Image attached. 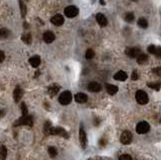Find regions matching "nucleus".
Returning a JSON list of instances; mask_svg holds the SVG:
<instances>
[{"mask_svg":"<svg viewBox=\"0 0 161 160\" xmlns=\"http://www.w3.org/2000/svg\"><path fill=\"white\" fill-rule=\"evenodd\" d=\"M135 98H136V101L138 102V104H140V105H145L149 102L148 95L144 91H141V90H139V91L136 92Z\"/></svg>","mask_w":161,"mask_h":160,"instance_id":"nucleus-1","label":"nucleus"},{"mask_svg":"<svg viewBox=\"0 0 161 160\" xmlns=\"http://www.w3.org/2000/svg\"><path fill=\"white\" fill-rule=\"evenodd\" d=\"M14 126H21V125H27V126L31 127L33 125V121H32V118L31 116H21L20 119H18L16 122L13 124Z\"/></svg>","mask_w":161,"mask_h":160,"instance_id":"nucleus-2","label":"nucleus"},{"mask_svg":"<svg viewBox=\"0 0 161 160\" xmlns=\"http://www.w3.org/2000/svg\"><path fill=\"white\" fill-rule=\"evenodd\" d=\"M71 99H73V96H71V93L69 91H65L60 94V98H58V102L62 105H67L71 102Z\"/></svg>","mask_w":161,"mask_h":160,"instance_id":"nucleus-3","label":"nucleus"},{"mask_svg":"<svg viewBox=\"0 0 161 160\" xmlns=\"http://www.w3.org/2000/svg\"><path fill=\"white\" fill-rule=\"evenodd\" d=\"M132 139H133V135L130 131H124L123 133L121 134L120 137V141L122 144L124 145H128L132 142Z\"/></svg>","mask_w":161,"mask_h":160,"instance_id":"nucleus-4","label":"nucleus"},{"mask_svg":"<svg viewBox=\"0 0 161 160\" xmlns=\"http://www.w3.org/2000/svg\"><path fill=\"white\" fill-rule=\"evenodd\" d=\"M149 129H150L149 124L145 121H142V122H140V123L137 124L136 132L138 133V134H145V133H147L148 131H149Z\"/></svg>","mask_w":161,"mask_h":160,"instance_id":"nucleus-5","label":"nucleus"},{"mask_svg":"<svg viewBox=\"0 0 161 160\" xmlns=\"http://www.w3.org/2000/svg\"><path fill=\"white\" fill-rule=\"evenodd\" d=\"M65 14H66V16L69 17V18H74V17H76L79 14V9L74 5L67 6L66 9H65Z\"/></svg>","mask_w":161,"mask_h":160,"instance_id":"nucleus-6","label":"nucleus"},{"mask_svg":"<svg viewBox=\"0 0 161 160\" xmlns=\"http://www.w3.org/2000/svg\"><path fill=\"white\" fill-rule=\"evenodd\" d=\"M79 137H80V145H82V148L85 149L87 147V141H88V139H87V134H86V132H85L83 125H80V127Z\"/></svg>","mask_w":161,"mask_h":160,"instance_id":"nucleus-7","label":"nucleus"},{"mask_svg":"<svg viewBox=\"0 0 161 160\" xmlns=\"http://www.w3.org/2000/svg\"><path fill=\"white\" fill-rule=\"evenodd\" d=\"M49 134L51 135H60V136H64L65 138H69V135H67V131L65 130V129L60 128V127H54V128H51Z\"/></svg>","mask_w":161,"mask_h":160,"instance_id":"nucleus-8","label":"nucleus"},{"mask_svg":"<svg viewBox=\"0 0 161 160\" xmlns=\"http://www.w3.org/2000/svg\"><path fill=\"white\" fill-rule=\"evenodd\" d=\"M126 54L130 58H137L141 54V50L138 47H127L125 50Z\"/></svg>","mask_w":161,"mask_h":160,"instance_id":"nucleus-9","label":"nucleus"},{"mask_svg":"<svg viewBox=\"0 0 161 160\" xmlns=\"http://www.w3.org/2000/svg\"><path fill=\"white\" fill-rule=\"evenodd\" d=\"M51 22L53 23V24L56 25V26H60V25L64 24V22H65V18H64V17H62V15H60V14H56V15H54V16L51 17Z\"/></svg>","mask_w":161,"mask_h":160,"instance_id":"nucleus-10","label":"nucleus"},{"mask_svg":"<svg viewBox=\"0 0 161 160\" xmlns=\"http://www.w3.org/2000/svg\"><path fill=\"white\" fill-rule=\"evenodd\" d=\"M96 19H97V22L99 23L102 27L107 26L108 20H107V18H106V16L104 14H102V13H98V14L96 15Z\"/></svg>","mask_w":161,"mask_h":160,"instance_id":"nucleus-11","label":"nucleus"},{"mask_svg":"<svg viewBox=\"0 0 161 160\" xmlns=\"http://www.w3.org/2000/svg\"><path fill=\"white\" fill-rule=\"evenodd\" d=\"M88 90L93 93H98L102 90V86L97 82H92L88 85Z\"/></svg>","mask_w":161,"mask_h":160,"instance_id":"nucleus-12","label":"nucleus"},{"mask_svg":"<svg viewBox=\"0 0 161 160\" xmlns=\"http://www.w3.org/2000/svg\"><path fill=\"white\" fill-rule=\"evenodd\" d=\"M56 39V35L51 31H45L43 33V40L46 43H51Z\"/></svg>","mask_w":161,"mask_h":160,"instance_id":"nucleus-13","label":"nucleus"},{"mask_svg":"<svg viewBox=\"0 0 161 160\" xmlns=\"http://www.w3.org/2000/svg\"><path fill=\"white\" fill-rule=\"evenodd\" d=\"M75 100L77 103H80V104H84L88 101V96L84 93H78L77 95L75 96Z\"/></svg>","mask_w":161,"mask_h":160,"instance_id":"nucleus-14","label":"nucleus"},{"mask_svg":"<svg viewBox=\"0 0 161 160\" xmlns=\"http://www.w3.org/2000/svg\"><path fill=\"white\" fill-rule=\"evenodd\" d=\"M22 95H23V92H22V90H21L20 88H16V89L14 90V92H13V99H14L15 103H18L19 101L21 100Z\"/></svg>","mask_w":161,"mask_h":160,"instance_id":"nucleus-15","label":"nucleus"},{"mask_svg":"<svg viewBox=\"0 0 161 160\" xmlns=\"http://www.w3.org/2000/svg\"><path fill=\"white\" fill-rule=\"evenodd\" d=\"M127 78H128V74H126L125 72H123V71L118 72V73H117V74L114 76V79H115V80L121 81V82H123V81H126V80H127Z\"/></svg>","mask_w":161,"mask_h":160,"instance_id":"nucleus-16","label":"nucleus"},{"mask_svg":"<svg viewBox=\"0 0 161 160\" xmlns=\"http://www.w3.org/2000/svg\"><path fill=\"white\" fill-rule=\"evenodd\" d=\"M29 63L33 67H37L40 65V58L38 56H33L29 58Z\"/></svg>","mask_w":161,"mask_h":160,"instance_id":"nucleus-17","label":"nucleus"},{"mask_svg":"<svg viewBox=\"0 0 161 160\" xmlns=\"http://www.w3.org/2000/svg\"><path fill=\"white\" fill-rule=\"evenodd\" d=\"M106 90H107V92L110 95H115V94H117V92H118V87L117 86H114V85H106Z\"/></svg>","mask_w":161,"mask_h":160,"instance_id":"nucleus-18","label":"nucleus"},{"mask_svg":"<svg viewBox=\"0 0 161 160\" xmlns=\"http://www.w3.org/2000/svg\"><path fill=\"white\" fill-rule=\"evenodd\" d=\"M148 62V56L145 54H140L137 56V63H140V65H144Z\"/></svg>","mask_w":161,"mask_h":160,"instance_id":"nucleus-19","label":"nucleus"},{"mask_svg":"<svg viewBox=\"0 0 161 160\" xmlns=\"http://www.w3.org/2000/svg\"><path fill=\"white\" fill-rule=\"evenodd\" d=\"M58 91H60V87L56 86V85H53V86H51L49 88V94L51 96V97L56 96V94L58 93Z\"/></svg>","mask_w":161,"mask_h":160,"instance_id":"nucleus-20","label":"nucleus"},{"mask_svg":"<svg viewBox=\"0 0 161 160\" xmlns=\"http://www.w3.org/2000/svg\"><path fill=\"white\" fill-rule=\"evenodd\" d=\"M19 7H20L21 17H22V18H24V17H25V15H26L27 10H26V6H25V4L23 3V2L21 1V0H19Z\"/></svg>","mask_w":161,"mask_h":160,"instance_id":"nucleus-21","label":"nucleus"},{"mask_svg":"<svg viewBox=\"0 0 161 160\" xmlns=\"http://www.w3.org/2000/svg\"><path fill=\"white\" fill-rule=\"evenodd\" d=\"M7 157V149L5 146H1L0 147V160H5Z\"/></svg>","mask_w":161,"mask_h":160,"instance_id":"nucleus-22","label":"nucleus"},{"mask_svg":"<svg viewBox=\"0 0 161 160\" xmlns=\"http://www.w3.org/2000/svg\"><path fill=\"white\" fill-rule=\"evenodd\" d=\"M10 35V31L7 29V28H1L0 29V36L2 38H7Z\"/></svg>","mask_w":161,"mask_h":160,"instance_id":"nucleus-23","label":"nucleus"},{"mask_svg":"<svg viewBox=\"0 0 161 160\" xmlns=\"http://www.w3.org/2000/svg\"><path fill=\"white\" fill-rule=\"evenodd\" d=\"M148 87L154 89L156 91H159L161 88V83L160 82H156V83H148Z\"/></svg>","mask_w":161,"mask_h":160,"instance_id":"nucleus-24","label":"nucleus"},{"mask_svg":"<svg viewBox=\"0 0 161 160\" xmlns=\"http://www.w3.org/2000/svg\"><path fill=\"white\" fill-rule=\"evenodd\" d=\"M21 39H22V40L24 41V42L26 43V45H29V43H31V40H32L31 34H29V33L23 34L22 37H21Z\"/></svg>","mask_w":161,"mask_h":160,"instance_id":"nucleus-25","label":"nucleus"},{"mask_svg":"<svg viewBox=\"0 0 161 160\" xmlns=\"http://www.w3.org/2000/svg\"><path fill=\"white\" fill-rule=\"evenodd\" d=\"M138 25L140 26V27H142V28H147L148 27V22L144 17H141V18H139V20H138Z\"/></svg>","mask_w":161,"mask_h":160,"instance_id":"nucleus-26","label":"nucleus"},{"mask_svg":"<svg viewBox=\"0 0 161 160\" xmlns=\"http://www.w3.org/2000/svg\"><path fill=\"white\" fill-rule=\"evenodd\" d=\"M51 128H53V127H51V123L49 121H46L44 123V127H43V132H44L45 134H49Z\"/></svg>","mask_w":161,"mask_h":160,"instance_id":"nucleus-27","label":"nucleus"},{"mask_svg":"<svg viewBox=\"0 0 161 160\" xmlns=\"http://www.w3.org/2000/svg\"><path fill=\"white\" fill-rule=\"evenodd\" d=\"M85 56H86L87 60H92V58L95 56V51H94L93 49H89L86 51V54H85Z\"/></svg>","mask_w":161,"mask_h":160,"instance_id":"nucleus-28","label":"nucleus"},{"mask_svg":"<svg viewBox=\"0 0 161 160\" xmlns=\"http://www.w3.org/2000/svg\"><path fill=\"white\" fill-rule=\"evenodd\" d=\"M49 156L51 157H53V158H54V157L58 155V150H56L54 147H49Z\"/></svg>","mask_w":161,"mask_h":160,"instance_id":"nucleus-29","label":"nucleus"},{"mask_svg":"<svg viewBox=\"0 0 161 160\" xmlns=\"http://www.w3.org/2000/svg\"><path fill=\"white\" fill-rule=\"evenodd\" d=\"M134 14L132 12H128V13H126V15H125V20L127 21V22H132V21L134 20Z\"/></svg>","mask_w":161,"mask_h":160,"instance_id":"nucleus-30","label":"nucleus"},{"mask_svg":"<svg viewBox=\"0 0 161 160\" xmlns=\"http://www.w3.org/2000/svg\"><path fill=\"white\" fill-rule=\"evenodd\" d=\"M21 113H22V116L28 115L27 107H26V105H25V103H22V104H21Z\"/></svg>","mask_w":161,"mask_h":160,"instance_id":"nucleus-31","label":"nucleus"},{"mask_svg":"<svg viewBox=\"0 0 161 160\" xmlns=\"http://www.w3.org/2000/svg\"><path fill=\"white\" fill-rule=\"evenodd\" d=\"M155 56L157 58H161V47H156V50H155Z\"/></svg>","mask_w":161,"mask_h":160,"instance_id":"nucleus-32","label":"nucleus"},{"mask_svg":"<svg viewBox=\"0 0 161 160\" xmlns=\"http://www.w3.org/2000/svg\"><path fill=\"white\" fill-rule=\"evenodd\" d=\"M119 160H132V157L128 154H124L119 157Z\"/></svg>","mask_w":161,"mask_h":160,"instance_id":"nucleus-33","label":"nucleus"},{"mask_svg":"<svg viewBox=\"0 0 161 160\" xmlns=\"http://www.w3.org/2000/svg\"><path fill=\"white\" fill-rule=\"evenodd\" d=\"M155 50H156V47H155V45H149V47H148V51H149L150 54H155Z\"/></svg>","mask_w":161,"mask_h":160,"instance_id":"nucleus-34","label":"nucleus"},{"mask_svg":"<svg viewBox=\"0 0 161 160\" xmlns=\"http://www.w3.org/2000/svg\"><path fill=\"white\" fill-rule=\"evenodd\" d=\"M153 72L155 74H157V76L161 77V67H155V69H153Z\"/></svg>","mask_w":161,"mask_h":160,"instance_id":"nucleus-35","label":"nucleus"},{"mask_svg":"<svg viewBox=\"0 0 161 160\" xmlns=\"http://www.w3.org/2000/svg\"><path fill=\"white\" fill-rule=\"evenodd\" d=\"M131 78H132V80H133V81H136V80H138V78H139V76H138V73H137L136 71H134L133 73H132V76H131Z\"/></svg>","mask_w":161,"mask_h":160,"instance_id":"nucleus-36","label":"nucleus"},{"mask_svg":"<svg viewBox=\"0 0 161 160\" xmlns=\"http://www.w3.org/2000/svg\"><path fill=\"white\" fill-rule=\"evenodd\" d=\"M4 58H5V54H4V51H2V50H0V63L3 62Z\"/></svg>","mask_w":161,"mask_h":160,"instance_id":"nucleus-37","label":"nucleus"},{"mask_svg":"<svg viewBox=\"0 0 161 160\" xmlns=\"http://www.w3.org/2000/svg\"><path fill=\"white\" fill-rule=\"evenodd\" d=\"M100 3H101L102 5H105V1H104V0H100Z\"/></svg>","mask_w":161,"mask_h":160,"instance_id":"nucleus-38","label":"nucleus"},{"mask_svg":"<svg viewBox=\"0 0 161 160\" xmlns=\"http://www.w3.org/2000/svg\"><path fill=\"white\" fill-rule=\"evenodd\" d=\"M3 116V112H2V110H0V117H2Z\"/></svg>","mask_w":161,"mask_h":160,"instance_id":"nucleus-39","label":"nucleus"},{"mask_svg":"<svg viewBox=\"0 0 161 160\" xmlns=\"http://www.w3.org/2000/svg\"><path fill=\"white\" fill-rule=\"evenodd\" d=\"M132 1H137V0H132Z\"/></svg>","mask_w":161,"mask_h":160,"instance_id":"nucleus-40","label":"nucleus"}]
</instances>
